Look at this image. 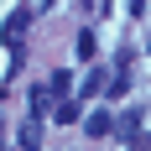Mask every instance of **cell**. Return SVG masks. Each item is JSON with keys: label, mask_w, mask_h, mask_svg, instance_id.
I'll list each match as a JSON object with an SVG mask.
<instances>
[{"label": "cell", "mask_w": 151, "mask_h": 151, "mask_svg": "<svg viewBox=\"0 0 151 151\" xmlns=\"http://www.w3.org/2000/svg\"><path fill=\"white\" fill-rule=\"evenodd\" d=\"M115 136H120V141H136V136H141V109H125V115H115Z\"/></svg>", "instance_id": "cell-1"}, {"label": "cell", "mask_w": 151, "mask_h": 151, "mask_svg": "<svg viewBox=\"0 0 151 151\" xmlns=\"http://www.w3.org/2000/svg\"><path fill=\"white\" fill-rule=\"evenodd\" d=\"M31 16H37L31 5H16V11H11V21H5V37H11V42H16V37H21V31L31 26Z\"/></svg>", "instance_id": "cell-2"}, {"label": "cell", "mask_w": 151, "mask_h": 151, "mask_svg": "<svg viewBox=\"0 0 151 151\" xmlns=\"http://www.w3.org/2000/svg\"><path fill=\"white\" fill-rule=\"evenodd\" d=\"M109 78H115V73H104V68H89V78H83V99H94V94H109Z\"/></svg>", "instance_id": "cell-3"}, {"label": "cell", "mask_w": 151, "mask_h": 151, "mask_svg": "<svg viewBox=\"0 0 151 151\" xmlns=\"http://www.w3.org/2000/svg\"><path fill=\"white\" fill-rule=\"evenodd\" d=\"M47 109H58V99H52V89L42 83V89H31V120H42Z\"/></svg>", "instance_id": "cell-4"}, {"label": "cell", "mask_w": 151, "mask_h": 151, "mask_svg": "<svg viewBox=\"0 0 151 151\" xmlns=\"http://www.w3.org/2000/svg\"><path fill=\"white\" fill-rule=\"evenodd\" d=\"M89 136H109V130H115V115H109V109H89Z\"/></svg>", "instance_id": "cell-5"}, {"label": "cell", "mask_w": 151, "mask_h": 151, "mask_svg": "<svg viewBox=\"0 0 151 151\" xmlns=\"http://www.w3.org/2000/svg\"><path fill=\"white\" fill-rule=\"evenodd\" d=\"M47 89H52V99H58V104H68V89H73V73H52V78H47Z\"/></svg>", "instance_id": "cell-6"}, {"label": "cell", "mask_w": 151, "mask_h": 151, "mask_svg": "<svg viewBox=\"0 0 151 151\" xmlns=\"http://www.w3.org/2000/svg\"><path fill=\"white\" fill-rule=\"evenodd\" d=\"M78 115H83V104H78V99H68V104L52 109V120H58V125H78Z\"/></svg>", "instance_id": "cell-7"}, {"label": "cell", "mask_w": 151, "mask_h": 151, "mask_svg": "<svg viewBox=\"0 0 151 151\" xmlns=\"http://www.w3.org/2000/svg\"><path fill=\"white\" fill-rule=\"evenodd\" d=\"M37 136H42V120H26L21 125V151H37Z\"/></svg>", "instance_id": "cell-8"}, {"label": "cell", "mask_w": 151, "mask_h": 151, "mask_svg": "<svg viewBox=\"0 0 151 151\" xmlns=\"http://www.w3.org/2000/svg\"><path fill=\"white\" fill-rule=\"evenodd\" d=\"M94 52H99V42H94V31H83V37H78V58L94 63Z\"/></svg>", "instance_id": "cell-9"}, {"label": "cell", "mask_w": 151, "mask_h": 151, "mask_svg": "<svg viewBox=\"0 0 151 151\" xmlns=\"http://www.w3.org/2000/svg\"><path fill=\"white\" fill-rule=\"evenodd\" d=\"M125 94H130V78L115 73V78H109V99H125Z\"/></svg>", "instance_id": "cell-10"}, {"label": "cell", "mask_w": 151, "mask_h": 151, "mask_svg": "<svg viewBox=\"0 0 151 151\" xmlns=\"http://www.w3.org/2000/svg\"><path fill=\"white\" fill-rule=\"evenodd\" d=\"M146 47H151V42H146Z\"/></svg>", "instance_id": "cell-11"}]
</instances>
